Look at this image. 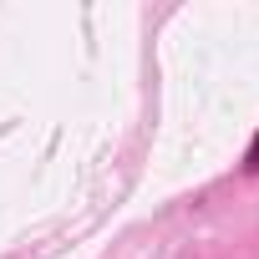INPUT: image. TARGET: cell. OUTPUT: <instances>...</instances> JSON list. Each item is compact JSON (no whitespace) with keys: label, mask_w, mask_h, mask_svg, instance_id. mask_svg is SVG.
<instances>
[{"label":"cell","mask_w":259,"mask_h":259,"mask_svg":"<svg viewBox=\"0 0 259 259\" xmlns=\"http://www.w3.org/2000/svg\"><path fill=\"white\" fill-rule=\"evenodd\" d=\"M244 163H249V168L259 173V138H254V148H249V158H244Z\"/></svg>","instance_id":"obj_1"}]
</instances>
